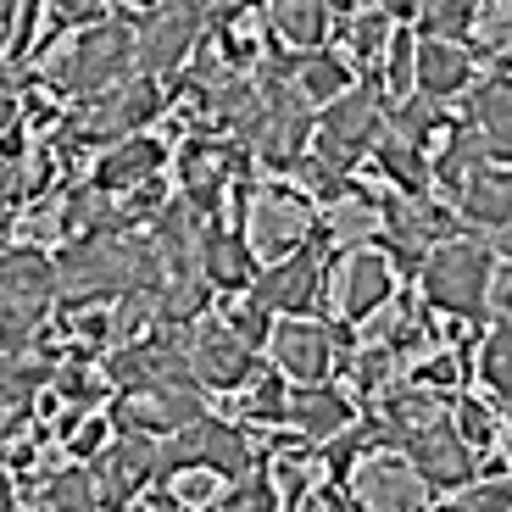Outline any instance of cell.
<instances>
[{
  "label": "cell",
  "instance_id": "obj_12",
  "mask_svg": "<svg viewBox=\"0 0 512 512\" xmlns=\"http://www.w3.org/2000/svg\"><path fill=\"white\" fill-rule=\"evenodd\" d=\"M262 90H268V117H262V134H256V151H262V162L273 167H295L301 156H307V140H312V112L307 101L284 84L279 73L262 78Z\"/></svg>",
  "mask_w": 512,
  "mask_h": 512
},
{
  "label": "cell",
  "instance_id": "obj_23",
  "mask_svg": "<svg viewBox=\"0 0 512 512\" xmlns=\"http://www.w3.org/2000/svg\"><path fill=\"white\" fill-rule=\"evenodd\" d=\"M468 123H474V134L485 140L490 156L512 162V73L479 84L474 101H468Z\"/></svg>",
  "mask_w": 512,
  "mask_h": 512
},
{
  "label": "cell",
  "instance_id": "obj_8",
  "mask_svg": "<svg viewBox=\"0 0 512 512\" xmlns=\"http://www.w3.org/2000/svg\"><path fill=\"white\" fill-rule=\"evenodd\" d=\"M212 6H223V0H167V6H156L145 17V28L134 34V62H140V73H173L195 51Z\"/></svg>",
  "mask_w": 512,
  "mask_h": 512
},
{
  "label": "cell",
  "instance_id": "obj_41",
  "mask_svg": "<svg viewBox=\"0 0 512 512\" xmlns=\"http://www.w3.org/2000/svg\"><path fill=\"white\" fill-rule=\"evenodd\" d=\"M218 507H223V512H279V507H284V496L273 490V479H268V474H240L229 490H223Z\"/></svg>",
  "mask_w": 512,
  "mask_h": 512
},
{
  "label": "cell",
  "instance_id": "obj_5",
  "mask_svg": "<svg viewBox=\"0 0 512 512\" xmlns=\"http://www.w3.org/2000/svg\"><path fill=\"white\" fill-rule=\"evenodd\" d=\"M240 234L256 251V262H279L312 240V201L295 190H279V184L251 190L240 201Z\"/></svg>",
  "mask_w": 512,
  "mask_h": 512
},
{
  "label": "cell",
  "instance_id": "obj_25",
  "mask_svg": "<svg viewBox=\"0 0 512 512\" xmlns=\"http://www.w3.org/2000/svg\"><path fill=\"white\" fill-rule=\"evenodd\" d=\"M457 212L474 223V229L496 234L501 223L512 218V167H479L474 179L457 190Z\"/></svg>",
  "mask_w": 512,
  "mask_h": 512
},
{
  "label": "cell",
  "instance_id": "obj_19",
  "mask_svg": "<svg viewBox=\"0 0 512 512\" xmlns=\"http://www.w3.org/2000/svg\"><path fill=\"white\" fill-rule=\"evenodd\" d=\"M162 167H167L162 140L128 134V140L101 145V156H95V173H90V190H101V195H128V190H140V184L162 179Z\"/></svg>",
  "mask_w": 512,
  "mask_h": 512
},
{
  "label": "cell",
  "instance_id": "obj_22",
  "mask_svg": "<svg viewBox=\"0 0 512 512\" xmlns=\"http://www.w3.org/2000/svg\"><path fill=\"white\" fill-rule=\"evenodd\" d=\"M201 273H206V284H218V290H251L256 251L245 245L240 229L206 223V234H201Z\"/></svg>",
  "mask_w": 512,
  "mask_h": 512
},
{
  "label": "cell",
  "instance_id": "obj_10",
  "mask_svg": "<svg viewBox=\"0 0 512 512\" xmlns=\"http://www.w3.org/2000/svg\"><path fill=\"white\" fill-rule=\"evenodd\" d=\"M351 496L362 512H429V485L418 479L407 457L373 451L351 468Z\"/></svg>",
  "mask_w": 512,
  "mask_h": 512
},
{
  "label": "cell",
  "instance_id": "obj_48",
  "mask_svg": "<svg viewBox=\"0 0 512 512\" xmlns=\"http://www.w3.org/2000/svg\"><path fill=\"white\" fill-rule=\"evenodd\" d=\"M101 6H106V0H51L56 23H95V17H101Z\"/></svg>",
  "mask_w": 512,
  "mask_h": 512
},
{
  "label": "cell",
  "instance_id": "obj_51",
  "mask_svg": "<svg viewBox=\"0 0 512 512\" xmlns=\"http://www.w3.org/2000/svg\"><path fill=\"white\" fill-rule=\"evenodd\" d=\"M17 496H12V474H6V462H0V512H12Z\"/></svg>",
  "mask_w": 512,
  "mask_h": 512
},
{
  "label": "cell",
  "instance_id": "obj_35",
  "mask_svg": "<svg viewBox=\"0 0 512 512\" xmlns=\"http://www.w3.org/2000/svg\"><path fill=\"white\" fill-rule=\"evenodd\" d=\"M240 412L251 423H279L290 418V396H284V379L279 373H251L240 384Z\"/></svg>",
  "mask_w": 512,
  "mask_h": 512
},
{
  "label": "cell",
  "instance_id": "obj_44",
  "mask_svg": "<svg viewBox=\"0 0 512 512\" xmlns=\"http://www.w3.org/2000/svg\"><path fill=\"white\" fill-rule=\"evenodd\" d=\"M223 323H229L234 334H240L245 346H268L273 340V318H268V307H262V301H251V295H240V301H234L229 312H223Z\"/></svg>",
  "mask_w": 512,
  "mask_h": 512
},
{
  "label": "cell",
  "instance_id": "obj_2",
  "mask_svg": "<svg viewBox=\"0 0 512 512\" xmlns=\"http://www.w3.org/2000/svg\"><path fill=\"white\" fill-rule=\"evenodd\" d=\"M490 279H496V251L479 240H462V234L435 245L418 268L423 307L457 312V318H479L490 307Z\"/></svg>",
  "mask_w": 512,
  "mask_h": 512
},
{
  "label": "cell",
  "instance_id": "obj_27",
  "mask_svg": "<svg viewBox=\"0 0 512 512\" xmlns=\"http://www.w3.org/2000/svg\"><path fill=\"white\" fill-rule=\"evenodd\" d=\"M373 167H379L401 195H429V151H418V145L396 140V134H379V145H373Z\"/></svg>",
  "mask_w": 512,
  "mask_h": 512
},
{
  "label": "cell",
  "instance_id": "obj_14",
  "mask_svg": "<svg viewBox=\"0 0 512 512\" xmlns=\"http://www.w3.org/2000/svg\"><path fill=\"white\" fill-rule=\"evenodd\" d=\"M156 479V440L134 435L128 429L123 440L95 457V490H101V512H123L128 501H140V490Z\"/></svg>",
  "mask_w": 512,
  "mask_h": 512
},
{
  "label": "cell",
  "instance_id": "obj_24",
  "mask_svg": "<svg viewBox=\"0 0 512 512\" xmlns=\"http://www.w3.org/2000/svg\"><path fill=\"white\" fill-rule=\"evenodd\" d=\"M329 0H268V28L279 34V45L290 56L301 51H323L329 39Z\"/></svg>",
  "mask_w": 512,
  "mask_h": 512
},
{
  "label": "cell",
  "instance_id": "obj_1",
  "mask_svg": "<svg viewBox=\"0 0 512 512\" xmlns=\"http://www.w3.org/2000/svg\"><path fill=\"white\" fill-rule=\"evenodd\" d=\"M39 78L51 84V95H101L123 78H134V34L123 23H95L84 34H67L45 45L39 56Z\"/></svg>",
  "mask_w": 512,
  "mask_h": 512
},
{
  "label": "cell",
  "instance_id": "obj_46",
  "mask_svg": "<svg viewBox=\"0 0 512 512\" xmlns=\"http://www.w3.org/2000/svg\"><path fill=\"white\" fill-rule=\"evenodd\" d=\"M67 212H62V201H45V195H39L34 206H28V218L17 223V229H23V240H34V245H45V240H56V234L67 229Z\"/></svg>",
  "mask_w": 512,
  "mask_h": 512
},
{
  "label": "cell",
  "instance_id": "obj_29",
  "mask_svg": "<svg viewBox=\"0 0 512 512\" xmlns=\"http://www.w3.org/2000/svg\"><path fill=\"white\" fill-rule=\"evenodd\" d=\"M45 490V512H101V490H95V468L67 462L51 479H39Z\"/></svg>",
  "mask_w": 512,
  "mask_h": 512
},
{
  "label": "cell",
  "instance_id": "obj_17",
  "mask_svg": "<svg viewBox=\"0 0 512 512\" xmlns=\"http://www.w3.org/2000/svg\"><path fill=\"white\" fill-rule=\"evenodd\" d=\"M195 418H201V390L195 384H151V390L123 396V407H117V423L134 429V435H179Z\"/></svg>",
  "mask_w": 512,
  "mask_h": 512
},
{
  "label": "cell",
  "instance_id": "obj_33",
  "mask_svg": "<svg viewBox=\"0 0 512 512\" xmlns=\"http://www.w3.org/2000/svg\"><path fill=\"white\" fill-rule=\"evenodd\" d=\"M312 474H318V462H312L307 440H301V446H273V468H268V479H273V490H279L284 501L312 496Z\"/></svg>",
  "mask_w": 512,
  "mask_h": 512
},
{
  "label": "cell",
  "instance_id": "obj_45",
  "mask_svg": "<svg viewBox=\"0 0 512 512\" xmlns=\"http://www.w3.org/2000/svg\"><path fill=\"white\" fill-rule=\"evenodd\" d=\"M479 51L490 56H507L512 51V0H496V6H485L479 12Z\"/></svg>",
  "mask_w": 512,
  "mask_h": 512
},
{
  "label": "cell",
  "instance_id": "obj_16",
  "mask_svg": "<svg viewBox=\"0 0 512 512\" xmlns=\"http://www.w3.org/2000/svg\"><path fill=\"white\" fill-rule=\"evenodd\" d=\"M268 346H273V362H279V373L290 384H323L334 368V357H340L334 329H323V323H312V318H279Z\"/></svg>",
  "mask_w": 512,
  "mask_h": 512
},
{
  "label": "cell",
  "instance_id": "obj_30",
  "mask_svg": "<svg viewBox=\"0 0 512 512\" xmlns=\"http://www.w3.org/2000/svg\"><path fill=\"white\" fill-rule=\"evenodd\" d=\"M384 229V212L373 201H362V195H340L329 212V240L346 245V251H357V245H368L373 234Z\"/></svg>",
  "mask_w": 512,
  "mask_h": 512
},
{
  "label": "cell",
  "instance_id": "obj_31",
  "mask_svg": "<svg viewBox=\"0 0 512 512\" xmlns=\"http://www.w3.org/2000/svg\"><path fill=\"white\" fill-rule=\"evenodd\" d=\"M390 134L418 151H429V140H446V117H440L435 101H423V95H407L396 101V117H390Z\"/></svg>",
  "mask_w": 512,
  "mask_h": 512
},
{
  "label": "cell",
  "instance_id": "obj_15",
  "mask_svg": "<svg viewBox=\"0 0 512 512\" xmlns=\"http://www.w3.org/2000/svg\"><path fill=\"white\" fill-rule=\"evenodd\" d=\"M329 295L346 323H368L390 301V262H384V251H373V245L346 251L329 273Z\"/></svg>",
  "mask_w": 512,
  "mask_h": 512
},
{
  "label": "cell",
  "instance_id": "obj_9",
  "mask_svg": "<svg viewBox=\"0 0 512 512\" xmlns=\"http://www.w3.org/2000/svg\"><path fill=\"white\" fill-rule=\"evenodd\" d=\"M251 301H262L268 312H284V318H307L323 301V240H307L301 251L279 256L251 279Z\"/></svg>",
  "mask_w": 512,
  "mask_h": 512
},
{
  "label": "cell",
  "instance_id": "obj_6",
  "mask_svg": "<svg viewBox=\"0 0 512 512\" xmlns=\"http://www.w3.org/2000/svg\"><path fill=\"white\" fill-rule=\"evenodd\" d=\"M379 101H384L379 84H362V90H346L340 101L323 106L318 128H312V145H318L323 162H334L340 173H351V167L379 145V134H384Z\"/></svg>",
  "mask_w": 512,
  "mask_h": 512
},
{
  "label": "cell",
  "instance_id": "obj_42",
  "mask_svg": "<svg viewBox=\"0 0 512 512\" xmlns=\"http://www.w3.org/2000/svg\"><path fill=\"white\" fill-rule=\"evenodd\" d=\"M290 173L301 179V195H307V201H329V206H334L340 195H346V173H340L334 162H323L318 151L301 156V162H295Z\"/></svg>",
  "mask_w": 512,
  "mask_h": 512
},
{
  "label": "cell",
  "instance_id": "obj_34",
  "mask_svg": "<svg viewBox=\"0 0 512 512\" xmlns=\"http://www.w3.org/2000/svg\"><path fill=\"white\" fill-rule=\"evenodd\" d=\"M479 373H485V384L496 390V401L512 418V329L507 323H496V329L485 334V346H479Z\"/></svg>",
  "mask_w": 512,
  "mask_h": 512
},
{
  "label": "cell",
  "instance_id": "obj_11",
  "mask_svg": "<svg viewBox=\"0 0 512 512\" xmlns=\"http://www.w3.org/2000/svg\"><path fill=\"white\" fill-rule=\"evenodd\" d=\"M401 446H407V462L418 468V479L429 490L474 485V451L462 446V435L451 429V418H435V423H423V429H412Z\"/></svg>",
  "mask_w": 512,
  "mask_h": 512
},
{
  "label": "cell",
  "instance_id": "obj_28",
  "mask_svg": "<svg viewBox=\"0 0 512 512\" xmlns=\"http://www.w3.org/2000/svg\"><path fill=\"white\" fill-rule=\"evenodd\" d=\"M373 84H379V95H390V101H407V95L418 90V39H412L407 28L390 34L379 67H373Z\"/></svg>",
  "mask_w": 512,
  "mask_h": 512
},
{
  "label": "cell",
  "instance_id": "obj_38",
  "mask_svg": "<svg viewBox=\"0 0 512 512\" xmlns=\"http://www.w3.org/2000/svg\"><path fill=\"white\" fill-rule=\"evenodd\" d=\"M451 429L462 435V446L468 451H496V412L485 407V401H474V396H457L451 401Z\"/></svg>",
  "mask_w": 512,
  "mask_h": 512
},
{
  "label": "cell",
  "instance_id": "obj_49",
  "mask_svg": "<svg viewBox=\"0 0 512 512\" xmlns=\"http://www.w3.org/2000/svg\"><path fill=\"white\" fill-rule=\"evenodd\" d=\"M17 6H23V0H0V56L12 51V28H17Z\"/></svg>",
  "mask_w": 512,
  "mask_h": 512
},
{
  "label": "cell",
  "instance_id": "obj_47",
  "mask_svg": "<svg viewBox=\"0 0 512 512\" xmlns=\"http://www.w3.org/2000/svg\"><path fill=\"white\" fill-rule=\"evenodd\" d=\"M490 307H496L501 323H512V262H501L496 279H490Z\"/></svg>",
  "mask_w": 512,
  "mask_h": 512
},
{
  "label": "cell",
  "instance_id": "obj_50",
  "mask_svg": "<svg viewBox=\"0 0 512 512\" xmlns=\"http://www.w3.org/2000/svg\"><path fill=\"white\" fill-rule=\"evenodd\" d=\"M490 251H496L501 262H512V218H507V223H501V229H496V245H490Z\"/></svg>",
  "mask_w": 512,
  "mask_h": 512
},
{
  "label": "cell",
  "instance_id": "obj_7",
  "mask_svg": "<svg viewBox=\"0 0 512 512\" xmlns=\"http://www.w3.org/2000/svg\"><path fill=\"white\" fill-rule=\"evenodd\" d=\"M179 468H212L223 479L229 474L240 479V474H251V446H245V435L234 423H218L201 412L167 446H156V474H179Z\"/></svg>",
  "mask_w": 512,
  "mask_h": 512
},
{
  "label": "cell",
  "instance_id": "obj_26",
  "mask_svg": "<svg viewBox=\"0 0 512 512\" xmlns=\"http://www.w3.org/2000/svg\"><path fill=\"white\" fill-rule=\"evenodd\" d=\"M290 423L301 429V440H334L351 423V401L323 384H301L290 396Z\"/></svg>",
  "mask_w": 512,
  "mask_h": 512
},
{
  "label": "cell",
  "instance_id": "obj_43",
  "mask_svg": "<svg viewBox=\"0 0 512 512\" xmlns=\"http://www.w3.org/2000/svg\"><path fill=\"white\" fill-rule=\"evenodd\" d=\"M440 512H512V479H474V485L451 490Z\"/></svg>",
  "mask_w": 512,
  "mask_h": 512
},
{
  "label": "cell",
  "instance_id": "obj_36",
  "mask_svg": "<svg viewBox=\"0 0 512 512\" xmlns=\"http://www.w3.org/2000/svg\"><path fill=\"white\" fill-rule=\"evenodd\" d=\"M457 379H462V357H451L446 346L412 351L407 384H418V390H429V396H446V390H457Z\"/></svg>",
  "mask_w": 512,
  "mask_h": 512
},
{
  "label": "cell",
  "instance_id": "obj_53",
  "mask_svg": "<svg viewBox=\"0 0 512 512\" xmlns=\"http://www.w3.org/2000/svg\"><path fill=\"white\" fill-rule=\"evenodd\" d=\"M507 329H512V323H507Z\"/></svg>",
  "mask_w": 512,
  "mask_h": 512
},
{
  "label": "cell",
  "instance_id": "obj_3",
  "mask_svg": "<svg viewBox=\"0 0 512 512\" xmlns=\"http://www.w3.org/2000/svg\"><path fill=\"white\" fill-rule=\"evenodd\" d=\"M162 112V90H156V78H123L112 90L90 95L84 112L67 117L62 134H56V151H73V145H112V140H128V134H140L145 123H156Z\"/></svg>",
  "mask_w": 512,
  "mask_h": 512
},
{
  "label": "cell",
  "instance_id": "obj_20",
  "mask_svg": "<svg viewBox=\"0 0 512 512\" xmlns=\"http://www.w3.org/2000/svg\"><path fill=\"white\" fill-rule=\"evenodd\" d=\"M462 90H474V56L457 39H418V95L423 101H457Z\"/></svg>",
  "mask_w": 512,
  "mask_h": 512
},
{
  "label": "cell",
  "instance_id": "obj_21",
  "mask_svg": "<svg viewBox=\"0 0 512 512\" xmlns=\"http://www.w3.org/2000/svg\"><path fill=\"white\" fill-rule=\"evenodd\" d=\"M279 78L307 106H329L351 90V62L334 51H301V56H284L279 62Z\"/></svg>",
  "mask_w": 512,
  "mask_h": 512
},
{
  "label": "cell",
  "instance_id": "obj_32",
  "mask_svg": "<svg viewBox=\"0 0 512 512\" xmlns=\"http://www.w3.org/2000/svg\"><path fill=\"white\" fill-rule=\"evenodd\" d=\"M112 446V418L106 412H67L62 418V457L90 462Z\"/></svg>",
  "mask_w": 512,
  "mask_h": 512
},
{
  "label": "cell",
  "instance_id": "obj_39",
  "mask_svg": "<svg viewBox=\"0 0 512 512\" xmlns=\"http://www.w3.org/2000/svg\"><path fill=\"white\" fill-rule=\"evenodd\" d=\"M418 23L429 39H457L474 28V6L468 0H418Z\"/></svg>",
  "mask_w": 512,
  "mask_h": 512
},
{
  "label": "cell",
  "instance_id": "obj_52",
  "mask_svg": "<svg viewBox=\"0 0 512 512\" xmlns=\"http://www.w3.org/2000/svg\"><path fill=\"white\" fill-rule=\"evenodd\" d=\"M117 6H145V0H117Z\"/></svg>",
  "mask_w": 512,
  "mask_h": 512
},
{
  "label": "cell",
  "instance_id": "obj_37",
  "mask_svg": "<svg viewBox=\"0 0 512 512\" xmlns=\"http://www.w3.org/2000/svg\"><path fill=\"white\" fill-rule=\"evenodd\" d=\"M390 34H396V23H390V12H357L346 28V51L357 67H379L384 45H390Z\"/></svg>",
  "mask_w": 512,
  "mask_h": 512
},
{
  "label": "cell",
  "instance_id": "obj_18",
  "mask_svg": "<svg viewBox=\"0 0 512 512\" xmlns=\"http://www.w3.org/2000/svg\"><path fill=\"white\" fill-rule=\"evenodd\" d=\"M229 179H240V151H223V145L212 140H184L179 151V190L184 201L201 212V218H212L223 206V190H229Z\"/></svg>",
  "mask_w": 512,
  "mask_h": 512
},
{
  "label": "cell",
  "instance_id": "obj_13",
  "mask_svg": "<svg viewBox=\"0 0 512 512\" xmlns=\"http://www.w3.org/2000/svg\"><path fill=\"white\" fill-rule=\"evenodd\" d=\"M190 368H195V379L212 384V390H240V384L256 373V351L245 346L223 318H195V329H190Z\"/></svg>",
  "mask_w": 512,
  "mask_h": 512
},
{
  "label": "cell",
  "instance_id": "obj_4",
  "mask_svg": "<svg viewBox=\"0 0 512 512\" xmlns=\"http://www.w3.org/2000/svg\"><path fill=\"white\" fill-rule=\"evenodd\" d=\"M62 295L56 268L39 251H6L0 256V340L6 351H23L34 329L51 318V301Z\"/></svg>",
  "mask_w": 512,
  "mask_h": 512
},
{
  "label": "cell",
  "instance_id": "obj_40",
  "mask_svg": "<svg viewBox=\"0 0 512 512\" xmlns=\"http://www.w3.org/2000/svg\"><path fill=\"white\" fill-rule=\"evenodd\" d=\"M218 479L223 474H212V468H179V474H167V496L184 512H206L218 501Z\"/></svg>",
  "mask_w": 512,
  "mask_h": 512
}]
</instances>
